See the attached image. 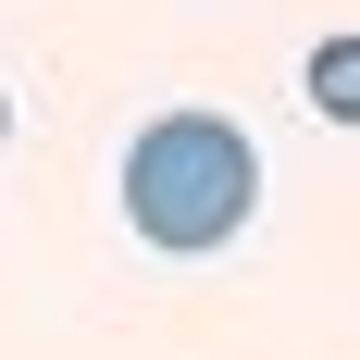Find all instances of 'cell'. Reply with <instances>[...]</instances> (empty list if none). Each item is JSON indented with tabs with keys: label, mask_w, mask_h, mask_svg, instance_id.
<instances>
[{
	"label": "cell",
	"mask_w": 360,
	"mask_h": 360,
	"mask_svg": "<svg viewBox=\"0 0 360 360\" xmlns=\"http://www.w3.org/2000/svg\"><path fill=\"white\" fill-rule=\"evenodd\" d=\"M0 137H13V100H0Z\"/></svg>",
	"instance_id": "3"
},
{
	"label": "cell",
	"mask_w": 360,
	"mask_h": 360,
	"mask_svg": "<svg viewBox=\"0 0 360 360\" xmlns=\"http://www.w3.org/2000/svg\"><path fill=\"white\" fill-rule=\"evenodd\" d=\"M261 212V149L224 124V112H162V124H137V149H124V224H137L149 249H224L236 224Z\"/></svg>",
	"instance_id": "1"
},
{
	"label": "cell",
	"mask_w": 360,
	"mask_h": 360,
	"mask_svg": "<svg viewBox=\"0 0 360 360\" xmlns=\"http://www.w3.org/2000/svg\"><path fill=\"white\" fill-rule=\"evenodd\" d=\"M298 87H311V112H323V124H360V37H323Z\"/></svg>",
	"instance_id": "2"
}]
</instances>
